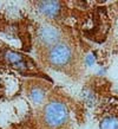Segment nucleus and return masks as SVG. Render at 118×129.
<instances>
[{"mask_svg":"<svg viewBox=\"0 0 118 129\" xmlns=\"http://www.w3.org/2000/svg\"><path fill=\"white\" fill-rule=\"evenodd\" d=\"M4 59L7 65H10L12 69L17 70L20 74L31 75L33 74V70H37L35 64L28 56L17 51L6 50L4 52Z\"/></svg>","mask_w":118,"mask_h":129,"instance_id":"2","label":"nucleus"},{"mask_svg":"<svg viewBox=\"0 0 118 129\" xmlns=\"http://www.w3.org/2000/svg\"><path fill=\"white\" fill-rule=\"evenodd\" d=\"M72 59H73V51L69 44L59 42L54 46L50 47L47 60L51 67L55 69H62L67 67Z\"/></svg>","mask_w":118,"mask_h":129,"instance_id":"3","label":"nucleus"},{"mask_svg":"<svg viewBox=\"0 0 118 129\" xmlns=\"http://www.w3.org/2000/svg\"><path fill=\"white\" fill-rule=\"evenodd\" d=\"M46 92L47 90H45V88H43L41 85H35L28 90V97L34 103H41L45 100Z\"/></svg>","mask_w":118,"mask_h":129,"instance_id":"6","label":"nucleus"},{"mask_svg":"<svg viewBox=\"0 0 118 129\" xmlns=\"http://www.w3.org/2000/svg\"><path fill=\"white\" fill-rule=\"evenodd\" d=\"M99 129H118L117 116H107L99 123Z\"/></svg>","mask_w":118,"mask_h":129,"instance_id":"7","label":"nucleus"},{"mask_svg":"<svg viewBox=\"0 0 118 129\" xmlns=\"http://www.w3.org/2000/svg\"><path fill=\"white\" fill-rule=\"evenodd\" d=\"M0 88H1V79H0Z\"/></svg>","mask_w":118,"mask_h":129,"instance_id":"8","label":"nucleus"},{"mask_svg":"<svg viewBox=\"0 0 118 129\" xmlns=\"http://www.w3.org/2000/svg\"><path fill=\"white\" fill-rule=\"evenodd\" d=\"M37 6L43 16L51 19L58 18L62 13V3L59 1H39Z\"/></svg>","mask_w":118,"mask_h":129,"instance_id":"5","label":"nucleus"},{"mask_svg":"<svg viewBox=\"0 0 118 129\" xmlns=\"http://www.w3.org/2000/svg\"><path fill=\"white\" fill-rule=\"evenodd\" d=\"M38 39L45 46H54L55 44L59 43L60 39V31L57 30L53 26L50 25H44L38 31Z\"/></svg>","mask_w":118,"mask_h":129,"instance_id":"4","label":"nucleus"},{"mask_svg":"<svg viewBox=\"0 0 118 129\" xmlns=\"http://www.w3.org/2000/svg\"><path fill=\"white\" fill-rule=\"evenodd\" d=\"M44 118L48 127L57 128L66 123L69 118L67 107L60 101H51L44 111Z\"/></svg>","mask_w":118,"mask_h":129,"instance_id":"1","label":"nucleus"}]
</instances>
